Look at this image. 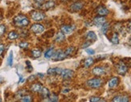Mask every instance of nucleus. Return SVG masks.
<instances>
[{
	"label": "nucleus",
	"instance_id": "obj_1",
	"mask_svg": "<svg viewBox=\"0 0 131 102\" xmlns=\"http://www.w3.org/2000/svg\"><path fill=\"white\" fill-rule=\"evenodd\" d=\"M13 22H14V24L16 27H20V28L27 27L30 24V21L27 19V17L24 15H19L15 16L13 19Z\"/></svg>",
	"mask_w": 131,
	"mask_h": 102
},
{
	"label": "nucleus",
	"instance_id": "obj_2",
	"mask_svg": "<svg viewBox=\"0 0 131 102\" xmlns=\"http://www.w3.org/2000/svg\"><path fill=\"white\" fill-rule=\"evenodd\" d=\"M86 84L92 88H98L102 85V80L100 78H93L87 81Z\"/></svg>",
	"mask_w": 131,
	"mask_h": 102
},
{
	"label": "nucleus",
	"instance_id": "obj_3",
	"mask_svg": "<svg viewBox=\"0 0 131 102\" xmlns=\"http://www.w3.org/2000/svg\"><path fill=\"white\" fill-rule=\"evenodd\" d=\"M115 67H116V69H117V71L118 72V74H120L122 76L126 75V73L128 71V67H127V65L125 64L122 60L119 61L118 63L116 64Z\"/></svg>",
	"mask_w": 131,
	"mask_h": 102
},
{
	"label": "nucleus",
	"instance_id": "obj_4",
	"mask_svg": "<svg viewBox=\"0 0 131 102\" xmlns=\"http://www.w3.org/2000/svg\"><path fill=\"white\" fill-rule=\"evenodd\" d=\"M31 17L34 21H41L45 19V14L39 10H33L31 12Z\"/></svg>",
	"mask_w": 131,
	"mask_h": 102
},
{
	"label": "nucleus",
	"instance_id": "obj_5",
	"mask_svg": "<svg viewBox=\"0 0 131 102\" xmlns=\"http://www.w3.org/2000/svg\"><path fill=\"white\" fill-rule=\"evenodd\" d=\"M66 58V55L64 54V51L58 49L56 50V52L54 51V53L52 56V59L54 61H58V60H63Z\"/></svg>",
	"mask_w": 131,
	"mask_h": 102
},
{
	"label": "nucleus",
	"instance_id": "obj_6",
	"mask_svg": "<svg viewBox=\"0 0 131 102\" xmlns=\"http://www.w3.org/2000/svg\"><path fill=\"white\" fill-rule=\"evenodd\" d=\"M31 31L35 34H41L44 31V27L39 24H34L31 27Z\"/></svg>",
	"mask_w": 131,
	"mask_h": 102
},
{
	"label": "nucleus",
	"instance_id": "obj_7",
	"mask_svg": "<svg viewBox=\"0 0 131 102\" xmlns=\"http://www.w3.org/2000/svg\"><path fill=\"white\" fill-rule=\"evenodd\" d=\"M74 72L71 69H63L60 73V76L62 79L64 80H70V79L73 76Z\"/></svg>",
	"mask_w": 131,
	"mask_h": 102
},
{
	"label": "nucleus",
	"instance_id": "obj_8",
	"mask_svg": "<svg viewBox=\"0 0 131 102\" xmlns=\"http://www.w3.org/2000/svg\"><path fill=\"white\" fill-rule=\"evenodd\" d=\"M93 24L96 27H101L102 25H103L105 22H106V19L104 16H96L95 17V18L93 19Z\"/></svg>",
	"mask_w": 131,
	"mask_h": 102
},
{
	"label": "nucleus",
	"instance_id": "obj_9",
	"mask_svg": "<svg viewBox=\"0 0 131 102\" xmlns=\"http://www.w3.org/2000/svg\"><path fill=\"white\" fill-rule=\"evenodd\" d=\"M75 28H76V27L73 25H63V26H61L60 30L64 35L65 34L66 35H68V34H71L74 31Z\"/></svg>",
	"mask_w": 131,
	"mask_h": 102
},
{
	"label": "nucleus",
	"instance_id": "obj_10",
	"mask_svg": "<svg viewBox=\"0 0 131 102\" xmlns=\"http://www.w3.org/2000/svg\"><path fill=\"white\" fill-rule=\"evenodd\" d=\"M96 13L101 16H106L108 14L110 13V10H108L105 6L101 5L97 8H96Z\"/></svg>",
	"mask_w": 131,
	"mask_h": 102
},
{
	"label": "nucleus",
	"instance_id": "obj_11",
	"mask_svg": "<svg viewBox=\"0 0 131 102\" xmlns=\"http://www.w3.org/2000/svg\"><path fill=\"white\" fill-rule=\"evenodd\" d=\"M129 100V97L126 95H117L113 99V101L115 102H127Z\"/></svg>",
	"mask_w": 131,
	"mask_h": 102
},
{
	"label": "nucleus",
	"instance_id": "obj_12",
	"mask_svg": "<svg viewBox=\"0 0 131 102\" xmlns=\"http://www.w3.org/2000/svg\"><path fill=\"white\" fill-rule=\"evenodd\" d=\"M119 82H120L119 78L117 76H114V77H112L110 80L109 83H108V85H109V87L110 88H115L118 85Z\"/></svg>",
	"mask_w": 131,
	"mask_h": 102
},
{
	"label": "nucleus",
	"instance_id": "obj_13",
	"mask_svg": "<svg viewBox=\"0 0 131 102\" xmlns=\"http://www.w3.org/2000/svg\"><path fill=\"white\" fill-rule=\"evenodd\" d=\"M83 3L80 2H76L70 6V10L72 11H78L83 8Z\"/></svg>",
	"mask_w": 131,
	"mask_h": 102
},
{
	"label": "nucleus",
	"instance_id": "obj_14",
	"mask_svg": "<svg viewBox=\"0 0 131 102\" xmlns=\"http://www.w3.org/2000/svg\"><path fill=\"white\" fill-rule=\"evenodd\" d=\"M92 72L95 76H102L105 73V71L103 67H95L92 70Z\"/></svg>",
	"mask_w": 131,
	"mask_h": 102
},
{
	"label": "nucleus",
	"instance_id": "obj_15",
	"mask_svg": "<svg viewBox=\"0 0 131 102\" xmlns=\"http://www.w3.org/2000/svg\"><path fill=\"white\" fill-rule=\"evenodd\" d=\"M41 88H42V84L40 83H38V82L31 84V86L30 88L31 91L32 93H39V91L41 90Z\"/></svg>",
	"mask_w": 131,
	"mask_h": 102
},
{
	"label": "nucleus",
	"instance_id": "obj_16",
	"mask_svg": "<svg viewBox=\"0 0 131 102\" xmlns=\"http://www.w3.org/2000/svg\"><path fill=\"white\" fill-rule=\"evenodd\" d=\"M55 7V3L53 1H48L45 2L44 3H42V5L40 6V7L43 10H48L50 8H52Z\"/></svg>",
	"mask_w": 131,
	"mask_h": 102
},
{
	"label": "nucleus",
	"instance_id": "obj_17",
	"mask_svg": "<svg viewBox=\"0 0 131 102\" xmlns=\"http://www.w3.org/2000/svg\"><path fill=\"white\" fill-rule=\"evenodd\" d=\"M62 69L60 67H53V69H49L48 70V75H58L60 74L62 72Z\"/></svg>",
	"mask_w": 131,
	"mask_h": 102
},
{
	"label": "nucleus",
	"instance_id": "obj_18",
	"mask_svg": "<svg viewBox=\"0 0 131 102\" xmlns=\"http://www.w3.org/2000/svg\"><path fill=\"white\" fill-rule=\"evenodd\" d=\"M85 37H86V39H89V40H92V41H95L96 40V39H97V36H96L95 32L93 31H88L86 33V35H85Z\"/></svg>",
	"mask_w": 131,
	"mask_h": 102
},
{
	"label": "nucleus",
	"instance_id": "obj_19",
	"mask_svg": "<svg viewBox=\"0 0 131 102\" xmlns=\"http://www.w3.org/2000/svg\"><path fill=\"white\" fill-rule=\"evenodd\" d=\"M65 39V36L64 34L61 31H59L57 34L56 35V38H55V41L57 42V43H60V42H63Z\"/></svg>",
	"mask_w": 131,
	"mask_h": 102
},
{
	"label": "nucleus",
	"instance_id": "obj_20",
	"mask_svg": "<svg viewBox=\"0 0 131 102\" xmlns=\"http://www.w3.org/2000/svg\"><path fill=\"white\" fill-rule=\"evenodd\" d=\"M19 36V33L17 32L16 31H11L9 32L8 36H7V39H10V40H14V39H18Z\"/></svg>",
	"mask_w": 131,
	"mask_h": 102
},
{
	"label": "nucleus",
	"instance_id": "obj_21",
	"mask_svg": "<svg viewBox=\"0 0 131 102\" xmlns=\"http://www.w3.org/2000/svg\"><path fill=\"white\" fill-rule=\"evenodd\" d=\"M39 93H40V96H41L42 98H48L49 94H50L49 90L45 87H42L41 90L39 91Z\"/></svg>",
	"mask_w": 131,
	"mask_h": 102
},
{
	"label": "nucleus",
	"instance_id": "obj_22",
	"mask_svg": "<svg viewBox=\"0 0 131 102\" xmlns=\"http://www.w3.org/2000/svg\"><path fill=\"white\" fill-rule=\"evenodd\" d=\"M41 55H42V52L39 48H35L31 51V55L33 58H39L40 57Z\"/></svg>",
	"mask_w": 131,
	"mask_h": 102
},
{
	"label": "nucleus",
	"instance_id": "obj_23",
	"mask_svg": "<svg viewBox=\"0 0 131 102\" xmlns=\"http://www.w3.org/2000/svg\"><path fill=\"white\" fill-rule=\"evenodd\" d=\"M54 53V48L52 47L51 48H49L48 50L46 51V52L44 53V57L46 58V59H50V58H52V56Z\"/></svg>",
	"mask_w": 131,
	"mask_h": 102
},
{
	"label": "nucleus",
	"instance_id": "obj_24",
	"mask_svg": "<svg viewBox=\"0 0 131 102\" xmlns=\"http://www.w3.org/2000/svg\"><path fill=\"white\" fill-rule=\"evenodd\" d=\"M32 97L31 95H28V94H25L24 96H23L20 99V101H23V102H30V101H32Z\"/></svg>",
	"mask_w": 131,
	"mask_h": 102
},
{
	"label": "nucleus",
	"instance_id": "obj_25",
	"mask_svg": "<svg viewBox=\"0 0 131 102\" xmlns=\"http://www.w3.org/2000/svg\"><path fill=\"white\" fill-rule=\"evenodd\" d=\"M94 63V60L93 58H88L84 61V66L85 67H89Z\"/></svg>",
	"mask_w": 131,
	"mask_h": 102
},
{
	"label": "nucleus",
	"instance_id": "obj_26",
	"mask_svg": "<svg viewBox=\"0 0 131 102\" xmlns=\"http://www.w3.org/2000/svg\"><path fill=\"white\" fill-rule=\"evenodd\" d=\"M74 51H75V48L74 47H68L65 51H64V54L66 55V57H68V56L71 55L73 52Z\"/></svg>",
	"mask_w": 131,
	"mask_h": 102
},
{
	"label": "nucleus",
	"instance_id": "obj_27",
	"mask_svg": "<svg viewBox=\"0 0 131 102\" xmlns=\"http://www.w3.org/2000/svg\"><path fill=\"white\" fill-rule=\"evenodd\" d=\"M7 64L8 66L11 67L13 65V52L10 51V52L8 55V58H7Z\"/></svg>",
	"mask_w": 131,
	"mask_h": 102
},
{
	"label": "nucleus",
	"instance_id": "obj_28",
	"mask_svg": "<svg viewBox=\"0 0 131 102\" xmlns=\"http://www.w3.org/2000/svg\"><path fill=\"white\" fill-rule=\"evenodd\" d=\"M101 32L104 34V35H105V34L107 33L108 30H109V27H110V24H108V22H105V24L102 25L101 27Z\"/></svg>",
	"mask_w": 131,
	"mask_h": 102
},
{
	"label": "nucleus",
	"instance_id": "obj_29",
	"mask_svg": "<svg viewBox=\"0 0 131 102\" xmlns=\"http://www.w3.org/2000/svg\"><path fill=\"white\" fill-rule=\"evenodd\" d=\"M111 42L113 44H117L119 43V37H118L117 33H113L112 39H111Z\"/></svg>",
	"mask_w": 131,
	"mask_h": 102
},
{
	"label": "nucleus",
	"instance_id": "obj_30",
	"mask_svg": "<svg viewBox=\"0 0 131 102\" xmlns=\"http://www.w3.org/2000/svg\"><path fill=\"white\" fill-rule=\"evenodd\" d=\"M48 100L49 101H52V102H56V101H58L59 99H58V96L57 95H56L54 93L52 94H49L48 96Z\"/></svg>",
	"mask_w": 131,
	"mask_h": 102
},
{
	"label": "nucleus",
	"instance_id": "obj_31",
	"mask_svg": "<svg viewBox=\"0 0 131 102\" xmlns=\"http://www.w3.org/2000/svg\"><path fill=\"white\" fill-rule=\"evenodd\" d=\"M19 47L20 48H24V49H26L29 47V43H27L26 41H23V42H20L19 43Z\"/></svg>",
	"mask_w": 131,
	"mask_h": 102
},
{
	"label": "nucleus",
	"instance_id": "obj_32",
	"mask_svg": "<svg viewBox=\"0 0 131 102\" xmlns=\"http://www.w3.org/2000/svg\"><path fill=\"white\" fill-rule=\"evenodd\" d=\"M6 26L4 24H0V36H3L6 32Z\"/></svg>",
	"mask_w": 131,
	"mask_h": 102
},
{
	"label": "nucleus",
	"instance_id": "obj_33",
	"mask_svg": "<svg viewBox=\"0 0 131 102\" xmlns=\"http://www.w3.org/2000/svg\"><path fill=\"white\" fill-rule=\"evenodd\" d=\"M89 100L91 102H97V101H105V100H101L99 97H90Z\"/></svg>",
	"mask_w": 131,
	"mask_h": 102
},
{
	"label": "nucleus",
	"instance_id": "obj_34",
	"mask_svg": "<svg viewBox=\"0 0 131 102\" xmlns=\"http://www.w3.org/2000/svg\"><path fill=\"white\" fill-rule=\"evenodd\" d=\"M25 93H26V90L24 89H22V90H19V91L17 92V95H19V97L21 98L23 96H24L25 95Z\"/></svg>",
	"mask_w": 131,
	"mask_h": 102
},
{
	"label": "nucleus",
	"instance_id": "obj_35",
	"mask_svg": "<svg viewBox=\"0 0 131 102\" xmlns=\"http://www.w3.org/2000/svg\"><path fill=\"white\" fill-rule=\"evenodd\" d=\"M85 51H86V52L89 55H94L95 54V51L93 49H92V48H87Z\"/></svg>",
	"mask_w": 131,
	"mask_h": 102
},
{
	"label": "nucleus",
	"instance_id": "obj_36",
	"mask_svg": "<svg viewBox=\"0 0 131 102\" xmlns=\"http://www.w3.org/2000/svg\"><path fill=\"white\" fill-rule=\"evenodd\" d=\"M4 50H5V46H4V44L0 43V55H2V54L3 53Z\"/></svg>",
	"mask_w": 131,
	"mask_h": 102
},
{
	"label": "nucleus",
	"instance_id": "obj_37",
	"mask_svg": "<svg viewBox=\"0 0 131 102\" xmlns=\"http://www.w3.org/2000/svg\"><path fill=\"white\" fill-rule=\"evenodd\" d=\"M36 80V76H34V75H32V76H29L28 77V81L29 82H32V81H34Z\"/></svg>",
	"mask_w": 131,
	"mask_h": 102
},
{
	"label": "nucleus",
	"instance_id": "obj_38",
	"mask_svg": "<svg viewBox=\"0 0 131 102\" xmlns=\"http://www.w3.org/2000/svg\"><path fill=\"white\" fill-rule=\"evenodd\" d=\"M90 44H91V43H90L89 41H86V42H85V43L82 45V48H86L87 47L89 46Z\"/></svg>",
	"mask_w": 131,
	"mask_h": 102
},
{
	"label": "nucleus",
	"instance_id": "obj_39",
	"mask_svg": "<svg viewBox=\"0 0 131 102\" xmlns=\"http://www.w3.org/2000/svg\"><path fill=\"white\" fill-rule=\"evenodd\" d=\"M68 92H69V88H65V89L63 90V91H62V93H68Z\"/></svg>",
	"mask_w": 131,
	"mask_h": 102
},
{
	"label": "nucleus",
	"instance_id": "obj_40",
	"mask_svg": "<svg viewBox=\"0 0 131 102\" xmlns=\"http://www.w3.org/2000/svg\"><path fill=\"white\" fill-rule=\"evenodd\" d=\"M128 28H129V30L131 31V21L129 22V24H128Z\"/></svg>",
	"mask_w": 131,
	"mask_h": 102
},
{
	"label": "nucleus",
	"instance_id": "obj_41",
	"mask_svg": "<svg viewBox=\"0 0 131 102\" xmlns=\"http://www.w3.org/2000/svg\"><path fill=\"white\" fill-rule=\"evenodd\" d=\"M37 76H40L41 78H43V77L44 76V75H43V74H41V73H38V74H37Z\"/></svg>",
	"mask_w": 131,
	"mask_h": 102
},
{
	"label": "nucleus",
	"instance_id": "obj_42",
	"mask_svg": "<svg viewBox=\"0 0 131 102\" xmlns=\"http://www.w3.org/2000/svg\"><path fill=\"white\" fill-rule=\"evenodd\" d=\"M2 101V99H0V102H1Z\"/></svg>",
	"mask_w": 131,
	"mask_h": 102
}]
</instances>
